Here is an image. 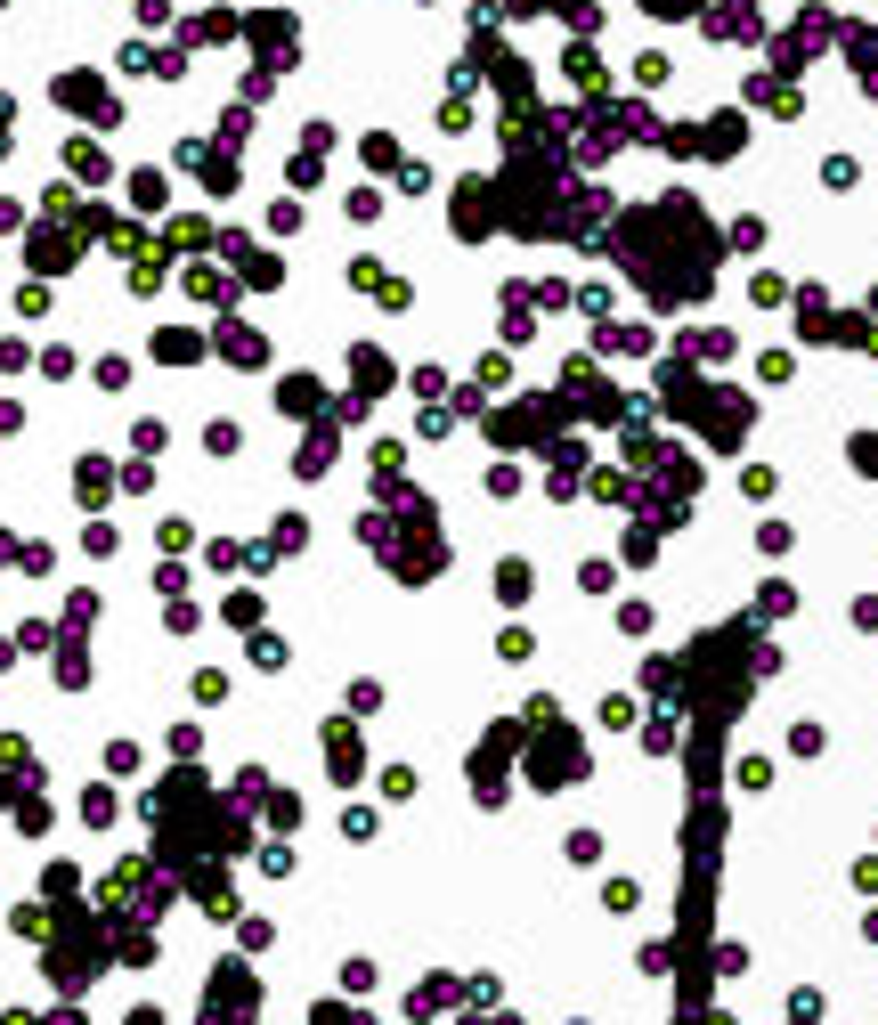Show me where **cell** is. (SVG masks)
Returning <instances> with one entry per match:
<instances>
[{
    "label": "cell",
    "mask_w": 878,
    "mask_h": 1025,
    "mask_svg": "<svg viewBox=\"0 0 878 1025\" xmlns=\"http://www.w3.org/2000/svg\"><path fill=\"white\" fill-rule=\"evenodd\" d=\"M423 9H431V0H423Z\"/></svg>",
    "instance_id": "277c9868"
},
{
    "label": "cell",
    "mask_w": 878,
    "mask_h": 1025,
    "mask_svg": "<svg viewBox=\"0 0 878 1025\" xmlns=\"http://www.w3.org/2000/svg\"><path fill=\"white\" fill-rule=\"evenodd\" d=\"M643 9H651V17H692L700 0H643Z\"/></svg>",
    "instance_id": "7a4b0ae2"
},
{
    "label": "cell",
    "mask_w": 878,
    "mask_h": 1025,
    "mask_svg": "<svg viewBox=\"0 0 878 1025\" xmlns=\"http://www.w3.org/2000/svg\"><path fill=\"white\" fill-rule=\"evenodd\" d=\"M635 82H667V49H643L635 57Z\"/></svg>",
    "instance_id": "6da1fadb"
},
{
    "label": "cell",
    "mask_w": 878,
    "mask_h": 1025,
    "mask_svg": "<svg viewBox=\"0 0 878 1025\" xmlns=\"http://www.w3.org/2000/svg\"><path fill=\"white\" fill-rule=\"evenodd\" d=\"M854 464H862V472H878V432H870V440H854Z\"/></svg>",
    "instance_id": "3957f363"
}]
</instances>
